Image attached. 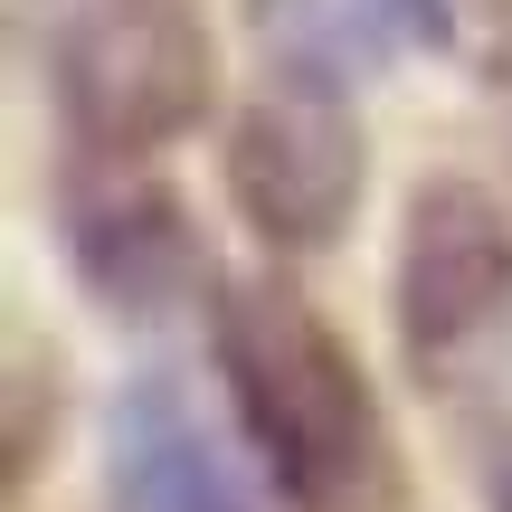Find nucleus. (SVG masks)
<instances>
[{"label": "nucleus", "instance_id": "obj_1", "mask_svg": "<svg viewBox=\"0 0 512 512\" xmlns=\"http://www.w3.org/2000/svg\"><path fill=\"white\" fill-rule=\"evenodd\" d=\"M209 351L219 389L238 408L256 465L285 503L304 512H351L380 484V408H370L361 361L342 332L275 275H238L209 304Z\"/></svg>", "mask_w": 512, "mask_h": 512}, {"label": "nucleus", "instance_id": "obj_2", "mask_svg": "<svg viewBox=\"0 0 512 512\" xmlns=\"http://www.w3.org/2000/svg\"><path fill=\"white\" fill-rule=\"evenodd\" d=\"M38 57L67 133L114 162L190 133L209 105V29L190 0H38Z\"/></svg>", "mask_w": 512, "mask_h": 512}, {"label": "nucleus", "instance_id": "obj_3", "mask_svg": "<svg viewBox=\"0 0 512 512\" xmlns=\"http://www.w3.org/2000/svg\"><path fill=\"white\" fill-rule=\"evenodd\" d=\"M219 171H228L238 219L275 256L332 247L351 228V200H361V124H351V105L332 86L275 76L266 95H247V105H238Z\"/></svg>", "mask_w": 512, "mask_h": 512}, {"label": "nucleus", "instance_id": "obj_4", "mask_svg": "<svg viewBox=\"0 0 512 512\" xmlns=\"http://www.w3.org/2000/svg\"><path fill=\"white\" fill-rule=\"evenodd\" d=\"M503 304H512V219H503V200L484 181H465V171L418 181V200L399 219V342L418 361H446Z\"/></svg>", "mask_w": 512, "mask_h": 512}, {"label": "nucleus", "instance_id": "obj_5", "mask_svg": "<svg viewBox=\"0 0 512 512\" xmlns=\"http://www.w3.org/2000/svg\"><path fill=\"white\" fill-rule=\"evenodd\" d=\"M427 29H437V0H256V38H266L275 76H304L332 95L408 57Z\"/></svg>", "mask_w": 512, "mask_h": 512}, {"label": "nucleus", "instance_id": "obj_6", "mask_svg": "<svg viewBox=\"0 0 512 512\" xmlns=\"http://www.w3.org/2000/svg\"><path fill=\"white\" fill-rule=\"evenodd\" d=\"M114 512H256V494L171 399H143L114 437Z\"/></svg>", "mask_w": 512, "mask_h": 512}]
</instances>
